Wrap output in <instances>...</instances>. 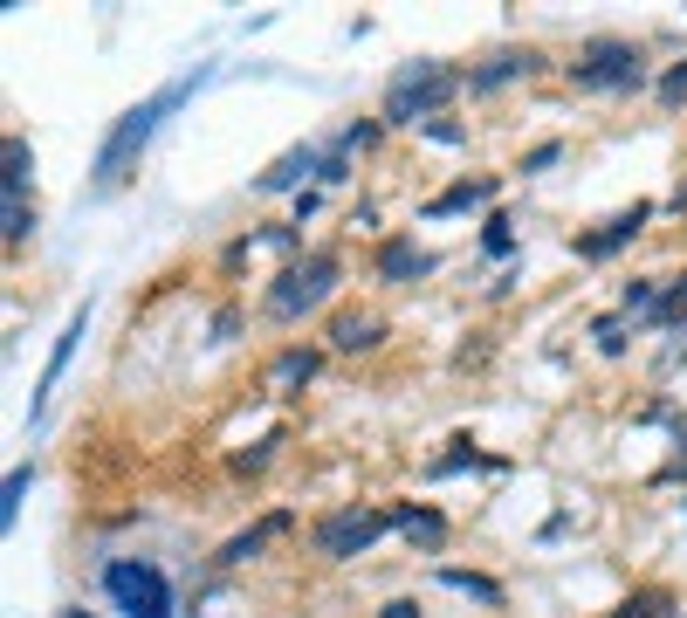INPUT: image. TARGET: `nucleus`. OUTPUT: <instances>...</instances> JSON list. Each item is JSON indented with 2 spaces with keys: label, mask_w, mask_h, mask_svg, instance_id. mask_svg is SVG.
Wrapping results in <instances>:
<instances>
[{
  "label": "nucleus",
  "mask_w": 687,
  "mask_h": 618,
  "mask_svg": "<svg viewBox=\"0 0 687 618\" xmlns=\"http://www.w3.org/2000/svg\"><path fill=\"white\" fill-rule=\"evenodd\" d=\"M296 379H316V351H289L275 364V385H296Z\"/></svg>",
  "instance_id": "nucleus-18"
},
{
  "label": "nucleus",
  "mask_w": 687,
  "mask_h": 618,
  "mask_svg": "<svg viewBox=\"0 0 687 618\" xmlns=\"http://www.w3.org/2000/svg\"><path fill=\"white\" fill-rule=\"evenodd\" d=\"M28 488H35V468H14V474H8V488H0V529H14V522H21Z\"/></svg>",
  "instance_id": "nucleus-17"
},
{
  "label": "nucleus",
  "mask_w": 687,
  "mask_h": 618,
  "mask_svg": "<svg viewBox=\"0 0 687 618\" xmlns=\"http://www.w3.org/2000/svg\"><path fill=\"white\" fill-rule=\"evenodd\" d=\"M481 247H489V255H509V247H516V234H509V220H502V214L489 220V234H481Z\"/></svg>",
  "instance_id": "nucleus-22"
},
{
  "label": "nucleus",
  "mask_w": 687,
  "mask_h": 618,
  "mask_svg": "<svg viewBox=\"0 0 687 618\" xmlns=\"http://www.w3.org/2000/svg\"><path fill=\"white\" fill-rule=\"evenodd\" d=\"M454 90H461V76H454L448 62H413V69H399L392 90H385V124H426Z\"/></svg>",
  "instance_id": "nucleus-3"
},
{
  "label": "nucleus",
  "mask_w": 687,
  "mask_h": 618,
  "mask_svg": "<svg viewBox=\"0 0 687 618\" xmlns=\"http://www.w3.org/2000/svg\"><path fill=\"white\" fill-rule=\"evenodd\" d=\"M207 62H199V69H186L179 82H166V90H158V97H145V104H131L125 117H117L110 124V131H104V145H97V165H90V173H97V186L110 193V186H125L131 173H138V158H145V145H151V131H158V124H166L186 97H199V90H207Z\"/></svg>",
  "instance_id": "nucleus-1"
},
{
  "label": "nucleus",
  "mask_w": 687,
  "mask_h": 618,
  "mask_svg": "<svg viewBox=\"0 0 687 618\" xmlns=\"http://www.w3.org/2000/svg\"><path fill=\"white\" fill-rule=\"evenodd\" d=\"M84 330H90V303H76L69 310V323H62V337H56V351H49V364H42V385H35V420L49 412V399H56V385H62V371H69V357H76V344H84Z\"/></svg>",
  "instance_id": "nucleus-7"
},
{
  "label": "nucleus",
  "mask_w": 687,
  "mask_h": 618,
  "mask_svg": "<svg viewBox=\"0 0 687 618\" xmlns=\"http://www.w3.org/2000/svg\"><path fill=\"white\" fill-rule=\"evenodd\" d=\"M530 69H537V56H530V49H502V56H489V62H481L468 82H474V90H502V82L530 76Z\"/></svg>",
  "instance_id": "nucleus-13"
},
{
  "label": "nucleus",
  "mask_w": 687,
  "mask_h": 618,
  "mask_svg": "<svg viewBox=\"0 0 687 618\" xmlns=\"http://www.w3.org/2000/svg\"><path fill=\"white\" fill-rule=\"evenodd\" d=\"M426 138H433V145H461L468 131H461V124H426Z\"/></svg>",
  "instance_id": "nucleus-27"
},
{
  "label": "nucleus",
  "mask_w": 687,
  "mask_h": 618,
  "mask_svg": "<svg viewBox=\"0 0 687 618\" xmlns=\"http://www.w3.org/2000/svg\"><path fill=\"white\" fill-rule=\"evenodd\" d=\"M337 288V255H303L296 268H282L275 288H268V316L275 323H296L303 310H316L323 296Z\"/></svg>",
  "instance_id": "nucleus-5"
},
{
  "label": "nucleus",
  "mask_w": 687,
  "mask_h": 618,
  "mask_svg": "<svg viewBox=\"0 0 687 618\" xmlns=\"http://www.w3.org/2000/svg\"><path fill=\"white\" fill-rule=\"evenodd\" d=\"M392 516H399V529H406V536H413V543H420V550H440V543H448V522H440L433 509H420V502H406V509H392Z\"/></svg>",
  "instance_id": "nucleus-16"
},
{
  "label": "nucleus",
  "mask_w": 687,
  "mask_h": 618,
  "mask_svg": "<svg viewBox=\"0 0 687 618\" xmlns=\"http://www.w3.org/2000/svg\"><path fill=\"white\" fill-rule=\"evenodd\" d=\"M69 618H90V611H69Z\"/></svg>",
  "instance_id": "nucleus-29"
},
{
  "label": "nucleus",
  "mask_w": 687,
  "mask_h": 618,
  "mask_svg": "<svg viewBox=\"0 0 687 618\" xmlns=\"http://www.w3.org/2000/svg\"><path fill=\"white\" fill-rule=\"evenodd\" d=\"M646 214H654V206H632V214H619V220L605 227V234H585V241H578V255H585V262H605L612 247H626V241L646 227Z\"/></svg>",
  "instance_id": "nucleus-11"
},
{
  "label": "nucleus",
  "mask_w": 687,
  "mask_h": 618,
  "mask_svg": "<svg viewBox=\"0 0 687 618\" xmlns=\"http://www.w3.org/2000/svg\"><path fill=\"white\" fill-rule=\"evenodd\" d=\"M660 605H667L660 591H639V598H632V605H619L612 618H660Z\"/></svg>",
  "instance_id": "nucleus-21"
},
{
  "label": "nucleus",
  "mask_w": 687,
  "mask_h": 618,
  "mask_svg": "<svg viewBox=\"0 0 687 618\" xmlns=\"http://www.w3.org/2000/svg\"><path fill=\"white\" fill-rule=\"evenodd\" d=\"M379 618H420V605H413V598H399V605H385Z\"/></svg>",
  "instance_id": "nucleus-28"
},
{
  "label": "nucleus",
  "mask_w": 687,
  "mask_h": 618,
  "mask_svg": "<svg viewBox=\"0 0 687 618\" xmlns=\"http://www.w3.org/2000/svg\"><path fill=\"white\" fill-rule=\"evenodd\" d=\"M598 344H605V351H626V330H619L612 316H605V323H598Z\"/></svg>",
  "instance_id": "nucleus-26"
},
{
  "label": "nucleus",
  "mask_w": 687,
  "mask_h": 618,
  "mask_svg": "<svg viewBox=\"0 0 687 618\" xmlns=\"http://www.w3.org/2000/svg\"><path fill=\"white\" fill-rule=\"evenodd\" d=\"M289 522H296L289 509H275V516H262L255 529H241V536H234V543L220 550V563H248V557H262V550L275 543V536H282V529H289Z\"/></svg>",
  "instance_id": "nucleus-9"
},
{
  "label": "nucleus",
  "mask_w": 687,
  "mask_h": 618,
  "mask_svg": "<svg viewBox=\"0 0 687 618\" xmlns=\"http://www.w3.org/2000/svg\"><path fill=\"white\" fill-rule=\"evenodd\" d=\"M104 598L125 618H173V577L151 557H117L104 563Z\"/></svg>",
  "instance_id": "nucleus-2"
},
{
  "label": "nucleus",
  "mask_w": 687,
  "mask_h": 618,
  "mask_svg": "<svg viewBox=\"0 0 687 618\" xmlns=\"http://www.w3.org/2000/svg\"><path fill=\"white\" fill-rule=\"evenodd\" d=\"M495 199V179H461L448 193H433L426 199V220H448V214H468V206H489Z\"/></svg>",
  "instance_id": "nucleus-10"
},
{
  "label": "nucleus",
  "mask_w": 687,
  "mask_h": 618,
  "mask_svg": "<svg viewBox=\"0 0 687 618\" xmlns=\"http://www.w3.org/2000/svg\"><path fill=\"white\" fill-rule=\"evenodd\" d=\"M303 173H316L323 179V151L316 145H296V151H282L268 173L255 179V193H289V186H303Z\"/></svg>",
  "instance_id": "nucleus-8"
},
{
  "label": "nucleus",
  "mask_w": 687,
  "mask_h": 618,
  "mask_svg": "<svg viewBox=\"0 0 687 618\" xmlns=\"http://www.w3.org/2000/svg\"><path fill=\"white\" fill-rule=\"evenodd\" d=\"M687 316V275L674 282V288H660V310H654V323H680Z\"/></svg>",
  "instance_id": "nucleus-19"
},
{
  "label": "nucleus",
  "mask_w": 687,
  "mask_h": 618,
  "mask_svg": "<svg viewBox=\"0 0 687 618\" xmlns=\"http://www.w3.org/2000/svg\"><path fill=\"white\" fill-rule=\"evenodd\" d=\"M461 468H474V447H468V440H454V453H440L426 474H461Z\"/></svg>",
  "instance_id": "nucleus-20"
},
{
  "label": "nucleus",
  "mask_w": 687,
  "mask_h": 618,
  "mask_svg": "<svg viewBox=\"0 0 687 618\" xmlns=\"http://www.w3.org/2000/svg\"><path fill=\"white\" fill-rule=\"evenodd\" d=\"M379 337H385V323H379V316H357V310L331 323V344H337V351H372Z\"/></svg>",
  "instance_id": "nucleus-15"
},
{
  "label": "nucleus",
  "mask_w": 687,
  "mask_h": 618,
  "mask_svg": "<svg viewBox=\"0 0 687 618\" xmlns=\"http://www.w3.org/2000/svg\"><path fill=\"white\" fill-rule=\"evenodd\" d=\"M385 529H399V516H392V509H357V502H344V509H331V516L316 522V557H331V563L365 557Z\"/></svg>",
  "instance_id": "nucleus-4"
},
{
  "label": "nucleus",
  "mask_w": 687,
  "mask_h": 618,
  "mask_svg": "<svg viewBox=\"0 0 687 618\" xmlns=\"http://www.w3.org/2000/svg\"><path fill=\"white\" fill-rule=\"evenodd\" d=\"M680 97H687V62H680V69H667V76H660V104H667V110H674V104H680Z\"/></svg>",
  "instance_id": "nucleus-23"
},
{
  "label": "nucleus",
  "mask_w": 687,
  "mask_h": 618,
  "mask_svg": "<svg viewBox=\"0 0 687 618\" xmlns=\"http://www.w3.org/2000/svg\"><path fill=\"white\" fill-rule=\"evenodd\" d=\"M379 275L385 282H413V275H433V255H420V247L399 234V241H385L379 247Z\"/></svg>",
  "instance_id": "nucleus-12"
},
{
  "label": "nucleus",
  "mask_w": 687,
  "mask_h": 618,
  "mask_svg": "<svg viewBox=\"0 0 687 618\" xmlns=\"http://www.w3.org/2000/svg\"><path fill=\"white\" fill-rule=\"evenodd\" d=\"M557 151H563V145H537L530 158H522V173H543V165H557Z\"/></svg>",
  "instance_id": "nucleus-25"
},
{
  "label": "nucleus",
  "mask_w": 687,
  "mask_h": 618,
  "mask_svg": "<svg viewBox=\"0 0 687 618\" xmlns=\"http://www.w3.org/2000/svg\"><path fill=\"white\" fill-rule=\"evenodd\" d=\"M440 585H448V591H461V598H474V605H502V585H495V577L461 570V563H440Z\"/></svg>",
  "instance_id": "nucleus-14"
},
{
  "label": "nucleus",
  "mask_w": 687,
  "mask_h": 618,
  "mask_svg": "<svg viewBox=\"0 0 687 618\" xmlns=\"http://www.w3.org/2000/svg\"><path fill=\"white\" fill-rule=\"evenodd\" d=\"M571 82L578 90H632V82H646V62H639L632 41H591L571 62Z\"/></svg>",
  "instance_id": "nucleus-6"
},
{
  "label": "nucleus",
  "mask_w": 687,
  "mask_h": 618,
  "mask_svg": "<svg viewBox=\"0 0 687 618\" xmlns=\"http://www.w3.org/2000/svg\"><path fill=\"white\" fill-rule=\"evenodd\" d=\"M323 179H331V186H344V179H351V151H337V145L323 151Z\"/></svg>",
  "instance_id": "nucleus-24"
}]
</instances>
